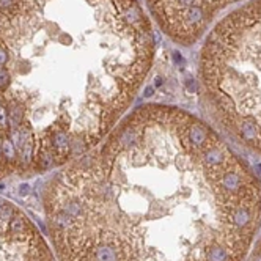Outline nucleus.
I'll list each match as a JSON object with an SVG mask.
<instances>
[{"label":"nucleus","instance_id":"nucleus-3","mask_svg":"<svg viewBox=\"0 0 261 261\" xmlns=\"http://www.w3.org/2000/svg\"><path fill=\"white\" fill-rule=\"evenodd\" d=\"M0 261H54L33 223L0 199Z\"/></svg>","mask_w":261,"mask_h":261},{"label":"nucleus","instance_id":"nucleus-2","mask_svg":"<svg viewBox=\"0 0 261 261\" xmlns=\"http://www.w3.org/2000/svg\"><path fill=\"white\" fill-rule=\"evenodd\" d=\"M201 82L225 136L261 156V0L216 25L201 52Z\"/></svg>","mask_w":261,"mask_h":261},{"label":"nucleus","instance_id":"nucleus-1","mask_svg":"<svg viewBox=\"0 0 261 261\" xmlns=\"http://www.w3.org/2000/svg\"><path fill=\"white\" fill-rule=\"evenodd\" d=\"M49 189L61 261H244L261 184L225 134L164 104L126 115Z\"/></svg>","mask_w":261,"mask_h":261}]
</instances>
